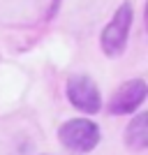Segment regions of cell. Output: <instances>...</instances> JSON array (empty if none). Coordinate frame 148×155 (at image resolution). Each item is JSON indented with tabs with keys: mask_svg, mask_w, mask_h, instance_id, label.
I'll return each mask as SVG.
<instances>
[{
	"mask_svg": "<svg viewBox=\"0 0 148 155\" xmlns=\"http://www.w3.org/2000/svg\"><path fill=\"white\" fill-rule=\"evenodd\" d=\"M125 146L132 150H143L148 146V114H136L125 127Z\"/></svg>",
	"mask_w": 148,
	"mask_h": 155,
	"instance_id": "5b68a950",
	"label": "cell"
},
{
	"mask_svg": "<svg viewBox=\"0 0 148 155\" xmlns=\"http://www.w3.org/2000/svg\"><path fill=\"white\" fill-rule=\"evenodd\" d=\"M44 155H46V153H44Z\"/></svg>",
	"mask_w": 148,
	"mask_h": 155,
	"instance_id": "8992f818",
	"label": "cell"
},
{
	"mask_svg": "<svg viewBox=\"0 0 148 155\" xmlns=\"http://www.w3.org/2000/svg\"><path fill=\"white\" fill-rule=\"evenodd\" d=\"M132 21H134V7L130 0H125L116 9V14L111 16V21L104 26L102 35H100V46H102L104 56L109 58H118L130 39V30H132Z\"/></svg>",
	"mask_w": 148,
	"mask_h": 155,
	"instance_id": "6da1fadb",
	"label": "cell"
},
{
	"mask_svg": "<svg viewBox=\"0 0 148 155\" xmlns=\"http://www.w3.org/2000/svg\"><path fill=\"white\" fill-rule=\"evenodd\" d=\"M65 95L70 100L74 109L84 111V114H97L102 109V95L100 88L90 77L86 74H72L65 84Z\"/></svg>",
	"mask_w": 148,
	"mask_h": 155,
	"instance_id": "3957f363",
	"label": "cell"
},
{
	"mask_svg": "<svg viewBox=\"0 0 148 155\" xmlns=\"http://www.w3.org/2000/svg\"><path fill=\"white\" fill-rule=\"evenodd\" d=\"M58 139L72 153H90V150L97 148V143L102 139V132L88 118H72V120L60 125Z\"/></svg>",
	"mask_w": 148,
	"mask_h": 155,
	"instance_id": "7a4b0ae2",
	"label": "cell"
},
{
	"mask_svg": "<svg viewBox=\"0 0 148 155\" xmlns=\"http://www.w3.org/2000/svg\"><path fill=\"white\" fill-rule=\"evenodd\" d=\"M148 86L143 79H130L125 84H120L116 88V93L109 100V114L113 116H127L132 111H136L146 102Z\"/></svg>",
	"mask_w": 148,
	"mask_h": 155,
	"instance_id": "277c9868",
	"label": "cell"
}]
</instances>
